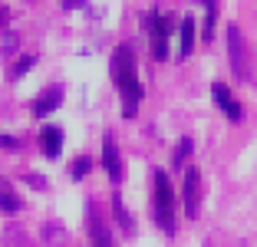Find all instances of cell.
<instances>
[{
  "mask_svg": "<svg viewBox=\"0 0 257 247\" xmlns=\"http://www.w3.org/2000/svg\"><path fill=\"white\" fill-rule=\"evenodd\" d=\"M112 82L122 96V115L136 119L139 102H142V82H139V66H136V53L132 46H115L112 53Z\"/></svg>",
  "mask_w": 257,
  "mask_h": 247,
  "instance_id": "cell-1",
  "label": "cell"
},
{
  "mask_svg": "<svg viewBox=\"0 0 257 247\" xmlns=\"http://www.w3.org/2000/svg\"><path fill=\"white\" fill-rule=\"evenodd\" d=\"M152 217L165 234H175V188L165 172H152Z\"/></svg>",
  "mask_w": 257,
  "mask_h": 247,
  "instance_id": "cell-2",
  "label": "cell"
},
{
  "mask_svg": "<svg viewBox=\"0 0 257 247\" xmlns=\"http://www.w3.org/2000/svg\"><path fill=\"white\" fill-rule=\"evenodd\" d=\"M172 17L159 14V10H149L145 14V33H149V50L152 60H168V40H172Z\"/></svg>",
  "mask_w": 257,
  "mask_h": 247,
  "instance_id": "cell-3",
  "label": "cell"
},
{
  "mask_svg": "<svg viewBox=\"0 0 257 247\" xmlns=\"http://www.w3.org/2000/svg\"><path fill=\"white\" fill-rule=\"evenodd\" d=\"M227 63H231V69H234L237 79L247 82L250 79V66H247V43H244V33L237 23H231L227 27Z\"/></svg>",
  "mask_w": 257,
  "mask_h": 247,
  "instance_id": "cell-4",
  "label": "cell"
},
{
  "mask_svg": "<svg viewBox=\"0 0 257 247\" xmlns=\"http://www.w3.org/2000/svg\"><path fill=\"white\" fill-rule=\"evenodd\" d=\"M182 208H185V217H191V221H195L198 211H201V172H198V168H185Z\"/></svg>",
  "mask_w": 257,
  "mask_h": 247,
  "instance_id": "cell-5",
  "label": "cell"
},
{
  "mask_svg": "<svg viewBox=\"0 0 257 247\" xmlns=\"http://www.w3.org/2000/svg\"><path fill=\"white\" fill-rule=\"evenodd\" d=\"M86 231H89V237H92V247H115L112 231H109V224L102 221V214L96 211V204H86Z\"/></svg>",
  "mask_w": 257,
  "mask_h": 247,
  "instance_id": "cell-6",
  "label": "cell"
},
{
  "mask_svg": "<svg viewBox=\"0 0 257 247\" xmlns=\"http://www.w3.org/2000/svg\"><path fill=\"white\" fill-rule=\"evenodd\" d=\"M211 99H214V105H218V109H221V112H224L231 122H241V119H244L241 102L231 96V89H227L224 82H214V86H211Z\"/></svg>",
  "mask_w": 257,
  "mask_h": 247,
  "instance_id": "cell-7",
  "label": "cell"
},
{
  "mask_svg": "<svg viewBox=\"0 0 257 247\" xmlns=\"http://www.w3.org/2000/svg\"><path fill=\"white\" fill-rule=\"evenodd\" d=\"M60 102H63V86H50V89H43L37 99H33L30 112L37 115V119H46L50 112H56V109H60Z\"/></svg>",
  "mask_w": 257,
  "mask_h": 247,
  "instance_id": "cell-8",
  "label": "cell"
},
{
  "mask_svg": "<svg viewBox=\"0 0 257 247\" xmlns=\"http://www.w3.org/2000/svg\"><path fill=\"white\" fill-rule=\"evenodd\" d=\"M102 168H106V175L112 178V185L122 181V158H119V145H115L112 135L102 139Z\"/></svg>",
  "mask_w": 257,
  "mask_h": 247,
  "instance_id": "cell-9",
  "label": "cell"
},
{
  "mask_svg": "<svg viewBox=\"0 0 257 247\" xmlns=\"http://www.w3.org/2000/svg\"><path fill=\"white\" fill-rule=\"evenodd\" d=\"M40 149H43L46 158H60V152H63V129L46 126L43 132H40Z\"/></svg>",
  "mask_w": 257,
  "mask_h": 247,
  "instance_id": "cell-10",
  "label": "cell"
},
{
  "mask_svg": "<svg viewBox=\"0 0 257 247\" xmlns=\"http://www.w3.org/2000/svg\"><path fill=\"white\" fill-rule=\"evenodd\" d=\"M191 50H195V20L182 17V27H178V60H188Z\"/></svg>",
  "mask_w": 257,
  "mask_h": 247,
  "instance_id": "cell-11",
  "label": "cell"
},
{
  "mask_svg": "<svg viewBox=\"0 0 257 247\" xmlns=\"http://www.w3.org/2000/svg\"><path fill=\"white\" fill-rule=\"evenodd\" d=\"M112 211H115V221H119L122 231H125V234L136 231V217L125 211V204H122V195H119V191H112Z\"/></svg>",
  "mask_w": 257,
  "mask_h": 247,
  "instance_id": "cell-12",
  "label": "cell"
},
{
  "mask_svg": "<svg viewBox=\"0 0 257 247\" xmlns=\"http://www.w3.org/2000/svg\"><path fill=\"white\" fill-rule=\"evenodd\" d=\"M214 23H218V0H204V23H201V40L211 43Z\"/></svg>",
  "mask_w": 257,
  "mask_h": 247,
  "instance_id": "cell-13",
  "label": "cell"
},
{
  "mask_svg": "<svg viewBox=\"0 0 257 247\" xmlns=\"http://www.w3.org/2000/svg\"><path fill=\"white\" fill-rule=\"evenodd\" d=\"M20 198H17V191L14 188L7 185V181L0 178V211H7V214H17V211H20Z\"/></svg>",
  "mask_w": 257,
  "mask_h": 247,
  "instance_id": "cell-14",
  "label": "cell"
},
{
  "mask_svg": "<svg viewBox=\"0 0 257 247\" xmlns=\"http://www.w3.org/2000/svg\"><path fill=\"white\" fill-rule=\"evenodd\" d=\"M89 168H92V158L79 155V158H73V165H69V175L79 181V178H86V175H89Z\"/></svg>",
  "mask_w": 257,
  "mask_h": 247,
  "instance_id": "cell-15",
  "label": "cell"
},
{
  "mask_svg": "<svg viewBox=\"0 0 257 247\" xmlns=\"http://www.w3.org/2000/svg\"><path fill=\"white\" fill-rule=\"evenodd\" d=\"M33 63H37V56H20V60L14 63V69H10V79H20V76H27L33 69Z\"/></svg>",
  "mask_w": 257,
  "mask_h": 247,
  "instance_id": "cell-16",
  "label": "cell"
},
{
  "mask_svg": "<svg viewBox=\"0 0 257 247\" xmlns=\"http://www.w3.org/2000/svg\"><path fill=\"white\" fill-rule=\"evenodd\" d=\"M188 155H191V139H182V142L175 145V155H172L175 168H182V162H188Z\"/></svg>",
  "mask_w": 257,
  "mask_h": 247,
  "instance_id": "cell-17",
  "label": "cell"
},
{
  "mask_svg": "<svg viewBox=\"0 0 257 247\" xmlns=\"http://www.w3.org/2000/svg\"><path fill=\"white\" fill-rule=\"evenodd\" d=\"M0 149H20V139H14V135H0Z\"/></svg>",
  "mask_w": 257,
  "mask_h": 247,
  "instance_id": "cell-18",
  "label": "cell"
},
{
  "mask_svg": "<svg viewBox=\"0 0 257 247\" xmlns=\"http://www.w3.org/2000/svg\"><path fill=\"white\" fill-rule=\"evenodd\" d=\"M7 20H10V10L4 7V4H0V30H4V27H7Z\"/></svg>",
  "mask_w": 257,
  "mask_h": 247,
  "instance_id": "cell-19",
  "label": "cell"
},
{
  "mask_svg": "<svg viewBox=\"0 0 257 247\" xmlns=\"http://www.w3.org/2000/svg\"><path fill=\"white\" fill-rule=\"evenodd\" d=\"M27 181H30V185H37V188H43V185H46V181L40 178V175H27Z\"/></svg>",
  "mask_w": 257,
  "mask_h": 247,
  "instance_id": "cell-20",
  "label": "cell"
}]
</instances>
